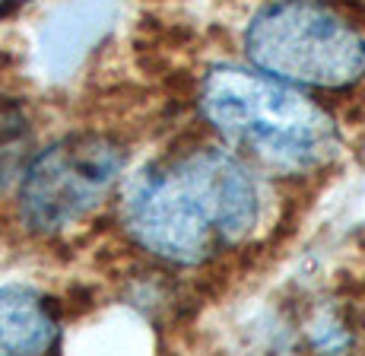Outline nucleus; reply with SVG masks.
Returning a JSON list of instances; mask_svg holds the SVG:
<instances>
[{"label":"nucleus","mask_w":365,"mask_h":356,"mask_svg":"<svg viewBox=\"0 0 365 356\" xmlns=\"http://www.w3.org/2000/svg\"><path fill=\"white\" fill-rule=\"evenodd\" d=\"M245 48L257 67L308 86H346L365 71L359 36L314 0L267 6L251 23Z\"/></svg>","instance_id":"nucleus-3"},{"label":"nucleus","mask_w":365,"mask_h":356,"mask_svg":"<svg viewBox=\"0 0 365 356\" xmlns=\"http://www.w3.org/2000/svg\"><path fill=\"white\" fill-rule=\"evenodd\" d=\"M19 150H23V111L16 102L0 99V188L16 172Z\"/></svg>","instance_id":"nucleus-6"},{"label":"nucleus","mask_w":365,"mask_h":356,"mask_svg":"<svg viewBox=\"0 0 365 356\" xmlns=\"http://www.w3.org/2000/svg\"><path fill=\"white\" fill-rule=\"evenodd\" d=\"M257 220L248 169L220 146L153 166L128 200V229L140 248L172 264H203L238 245Z\"/></svg>","instance_id":"nucleus-1"},{"label":"nucleus","mask_w":365,"mask_h":356,"mask_svg":"<svg viewBox=\"0 0 365 356\" xmlns=\"http://www.w3.org/2000/svg\"><path fill=\"white\" fill-rule=\"evenodd\" d=\"M23 4H29V0H0V16L10 13V10H16V6H23Z\"/></svg>","instance_id":"nucleus-7"},{"label":"nucleus","mask_w":365,"mask_h":356,"mask_svg":"<svg viewBox=\"0 0 365 356\" xmlns=\"http://www.w3.org/2000/svg\"><path fill=\"white\" fill-rule=\"evenodd\" d=\"M128 150L108 134H70L26 169L19 185V216L32 233H61L83 220L121 176Z\"/></svg>","instance_id":"nucleus-4"},{"label":"nucleus","mask_w":365,"mask_h":356,"mask_svg":"<svg viewBox=\"0 0 365 356\" xmlns=\"http://www.w3.org/2000/svg\"><path fill=\"white\" fill-rule=\"evenodd\" d=\"M58 347V305L32 290H0V353H45Z\"/></svg>","instance_id":"nucleus-5"},{"label":"nucleus","mask_w":365,"mask_h":356,"mask_svg":"<svg viewBox=\"0 0 365 356\" xmlns=\"http://www.w3.org/2000/svg\"><path fill=\"white\" fill-rule=\"evenodd\" d=\"M200 111L222 141L277 172L312 169L334 153L331 118L270 76L213 67L200 86Z\"/></svg>","instance_id":"nucleus-2"}]
</instances>
